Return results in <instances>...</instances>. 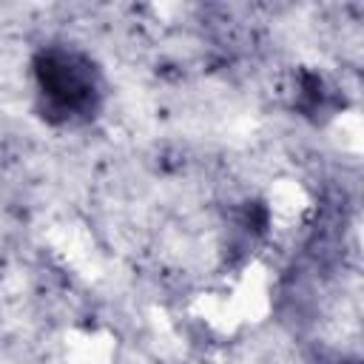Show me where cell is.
I'll return each mask as SVG.
<instances>
[{
  "instance_id": "6da1fadb",
  "label": "cell",
  "mask_w": 364,
  "mask_h": 364,
  "mask_svg": "<svg viewBox=\"0 0 364 364\" xmlns=\"http://www.w3.org/2000/svg\"><path fill=\"white\" fill-rule=\"evenodd\" d=\"M114 358V338L100 330L74 333L68 341V361L71 364H111Z\"/></svg>"
}]
</instances>
